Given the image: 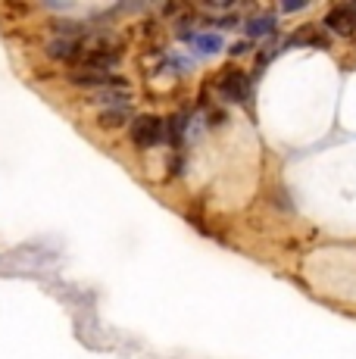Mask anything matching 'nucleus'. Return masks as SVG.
<instances>
[{"label":"nucleus","instance_id":"obj_4","mask_svg":"<svg viewBox=\"0 0 356 359\" xmlns=\"http://www.w3.org/2000/svg\"><path fill=\"white\" fill-rule=\"evenodd\" d=\"M44 57L53 63H66V66H78L81 63V41L72 38H50L44 44Z\"/></svg>","mask_w":356,"mask_h":359},{"label":"nucleus","instance_id":"obj_10","mask_svg":"<svg viewBox=\"0 0 356 359\" xmlns=\"http://www.w3.org/2000/svg\"><path fill=\"white\" fill-rule=\"evenodd\" d=\"M216 25H219V29H235L238 16H222V19H216Z\"/></svg>","mask_w":356,"mask_h":359},{"label":"nucleus","instance_id":"obj_6","mask_svg":"<svg viewBox=\"0 0 356 359\" xmlns=\"http://www.w3.org/2000/svg\"><path fill=\"white\" fill-rule=\"evenodd\" d=\"M132 103H113V107L97 109V128L104 131H116L122 126H132Z\"/></svg>","mask_w":356,"mask_h":359},{"label":"nucleus","instance_id":"obj_9","mask_svg":"<svg viewBox=\"0 0 356 359\" xmlns=\"http://www.w3.org/2000/svg\"><path fill=\"white\" fill-rule=\"evenodd\" d=\"M287 44H316V47H328L325 34H319V29H300L297 34H294Z\"/></svg>","mask_w":356,"mask_h":359},{"label":"nucleus","instance_id":"obj_12","mask_svg":"<svg viewBox=\"0 0 356 359\" xmlns=\"http://www.w3.org/2000/svg\"><path fill=\"white\" fill-rule=\"evenodd\" d=\"M306 10V4H285V13H300Z\"/></svg>","mask_w":356,"mask_h":359},{"label":"nucleus","instance_id":"obj_5","mask_svg":"<svg viewBox=\"0 0 356 359\" xmlns=\"http://www.w3.org/2000/svg\"><path fill=\"white\" fill-rule=\"evenodd\" d=\"M325 29H331L341 38L356 34V6H331L325 16Z\"/></svg>","mask_w":356,"mask_h":359},{"label":"nucleus","instance_id":"obj_8","mask_svg":"<svg viewBox=\"0 0 356 359\" xmlns=\"http://www.w3.org/2000/svg\"><path fill=\"white\" fill-rule=\"evenodd\" d=\"M191 44H194L197 53H203V57L222 50V38H219V34H194V38H191Z\"/></svg>","mask_w":356,"mask_h":359},{"label":"nucleus","instance_id":"obj_1","mask_svg":"<svg viewBox=\"0 0 356 359\" xmlns=\"http://www.w3.org/2000/svg\"><path fill=\"white\" fill-rule=\"evenodd\" d=\"M66 85L78 88V91H91V94H100V91H132L125 75L119 72H100V69H81L75 66L66 72Z\"/></svg>","mask_w":356,"mask_h":359},{"label":"nucleus","instance_id":"obj_11","mask_svg":"<svg viewBox=\"0 0 356 359\" xmlns=\"http://www.w3.org/2000/svg\"><path fill=\"white\" fill-rule=\"evenodd\" d=\"M247 50H250V44H235V47H231V53H235V57H244Z\"/></svg>","mask_w":356,"mask_h":359},{"label":"nucleus","instance_id":"obj_2","mask_svg":"<svg viewBox=\"0 0 356 359\" xmlns=\"http://www.w3.org/2000/svg\"><path fill=\"white\" fill-rule=\"evenodd\" d=\"M128 137H132L135 150L147 154V150L166 144V119H160V116H153V113L135 116L132 126H128Z\"/></svg>","mask_w":356,"mask_h":359},{"label":"nucleus","instance_id":"obj_7","mask_svg":"<svg viewBox=\"0 0 356 359\" xmlns=\"http://www.w3.org/2000/svg\"><path fill=\"white\" fill-rule=\"evenodd\" d=\"M244 32H247V38H269V34L275 32V16H269V13L253 16L244 22Z\"/></svg>","mask_w":356,"mask_h":359},{"label":"nucleus","instance_id":"obj_3","mask_svg":"<svg viewBox=\"0 0 356 359\" xmlns=\"http://www.w3.org/2000/svg\"><path fill=\"white\" fill-rule=\"evenodd\" d=\"M216 91L228 103H250V79L241 69H222L216 79Z\"/></svg>","mask_w":356,"mask_h":359}]
</instances>
